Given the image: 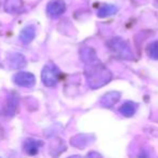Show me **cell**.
Listing matches in <instances>:
<instances>
[{"instance_id": "1", "label": "cell", "mask_w": 158, "mask_h": 158, "mask_svg": "<svg viewBox=\"0 0 158 158\" xmlns=\"http://www.w3.org/2000/svg\"><path fill=\"white\" fill-rule=\"evenodd\" d=\"M80 59L85 64V76L91 89H99L112 80L113 75L98 57L95 51L88 46L80 48Z\"/></svg>"}, {"instance_id": "4", "label": "cell", "mask_w": 158, "mask_h": 158, "mask_svg": "<svg viewBox=\"0 0 158 158\" xmlns=\"http://www.w3.org/2000/svg\"><path fill=\"white\" fill-rule=\"evenodd\" d=\"M13 80L18 86L24 88H31L36 82L35 76L28 72H19L18 74L14 75Z\"/></svg>"}, {"instance_id": "15", "label": "cell", "mask_w": 158, "mask_h": 158, "mask_svg": "<svg viewBox=\"0 0 158 158\" xmlns=\"http://www.w3.org/2000/svg\"><path fill=\"white\" fill-rule=\"evenodd\" d=\"M8 112H9L10 116H12V115L14 114V112H15L16 110V105H18V99H14L13 97L11 98V99L9 100V103H8Z\"/></svg>"}, {"instance_id": "9", "label": "cell", "mask_w": 158, "mask_h": 158, "mask_svg": "<svg viewBox=\"0 0 158 158\" xmlns=\"http://www.w3.org/2000/svg\"><path fill=\"white\" fill-rule=\"evenodd\" d=\"M36 36V29L33 25H28V26L24 27L20 33V40L25 44H31L34 40Z\"/></svg>"}, {"instance_id": "10", "label": "cell", "mask_w": 158, "mask_h": 158, "mask_svg": "<svg viewBox=\"0 0 158 158\" xmlns=\"http://www.w3.org/2000/svg\"><path fill=\"white\" fill-rule=\"evenodd\" d=\"M92 136L89 135V134H78V135L74 136L70 140V143H72L73 146L78 147V148H84L86 147L88 144H90L92 141H91Z\"/></svg>"}, {"instance_id": "5", "label": "cell", "mask_w": 158, "mask_h": 158, "mask_svg": "<svg viewBox=\"0 0 158 158\" xmlns=\"http://www.w3.org/2000/svg\"><path fill=\"white\" fill-rule=\"evenodd\" d=\"M66 5L64 0H51L47 6V13L51 18H59L65 12Z\"/></svg>"}, {"instance_id": "13", "label": "cell", "mask_w": 158, "mask_h": 158, "mask_svg": "<svg viewBox=\"0 0 158 158\" xmlns=\"http://www.w3.org/2000/svg\"><path fill=\"white\" fill-rule=\"evenodd\" d=\"M118 11L116 6L114 5H104L102 6L101 8L98 11V16L99 18H107V16H110L113 14H115L116 12Z\"/></svg>"}, {"instance_id": "14", "label": "cell", "mask_w": 158, "mask_h": 158, "mask_svg": "<svg viewBox=\"0 0 158 158\" xmlns=\"http://www.w3.org/2000/svg\"><path fill=\"white\" fill-rule=\"evenodd\" d=\"M146 51L149 57H152V59H154V60H158V40L149 44L148 46H147Z\"/></svg>"}, {"instance_id": "6", "label": "cell", "mask_w": 158, "mask_h": 158, "mask_svg": "<svg viewBox=\"0 0 158 158\" xmlns=\"http://www.w3.org/2000/svg\"><path fill=\"white\" fill-rule=\"evenodd\" d=\"M8 65L12 69H20L26 65V59L21 53H11L8 56Z\"/></svg>"}, {"instance_id": "2", "label": "cell", "mask_w": 158, "mask_h": 158, "mask_svg": "<svg viewBox=\"0 0 158 158\" xmlns=\"http://www.w3.org/2000/svg\"><path fill=\"white\" fill-rule=\"evenodd\" d=\"M108 49L115 56L123 60L132 61L134 60V54L130 48L129 44L120 37H113L106 42Z\"/></svg>"}, {"instance_id": "7", "label": "cell", "mask_w": 158, "mask_h": 158, "mask_svg": "<svg viewBox=\"0 0 158 158\" xmlns=\"http://www.w3.org/2000/svg\"><path fill=\"white\" fill-rule=\"evenodd\" d=\"M119 100H120V93L117 92V91H110V92L105 93L102 97L100 103L103 107H112Z\"/></svg>"}, {"instance_id": "11", "label": "cell", "mask_w": 158, "mask_h": 158, "mask_svg": "<svg viewBox=\"0 0 158 158\" xmlns=\"http://www.w3.org/2000/svg\"><path fill=\"white\" fill-rule=\"evenodd\" d=\"M136 108H138V104L134 103V102L128 101L120 106L119 113L126 117H131V116H133L134 113L136 112Z\"/></svg>"}, {"instance_id": "12", "label": "cell", "mask_w": 158, "mask_h": 158, "mask_svg": "<svg viewBox=\"0 0 158 158\" xmlns=\"http://www.w3.org/2000/svg\"><path fill=\"white\" fill-rule=\"evenodd\" d=\"M5 10L10 13H18L22 10V0H5Z\"/></svg>"}, {"instance_id": "8", "label": "cell", "mask_w": 158, "mask_h": 158, "mask_svg": "<svg viewBox=\"0 0 158 158\" xmlns=\"http://www.w3.org/2000/svg\"><path fill=\"white\" fill-rule=\"evenodd\" d=\"M42 145V142L40 140H35V139H27L23 144L24 152L28 155H36L39 152L40 147Z\"/></svg>"}, {"instance_id": "3", "label": "cell", "mask_w": 158, "mask_h": 158, "mask_svg": "<svg viewBox=\"0 0 158 158\" xmlns=\"http://www.w3.org/2000/svg\"><path fill=\"white\" fill-rule=\"evenodd\" d=\"M60 76H61V70L52 62L47 63L41 72L42 82L47 87H54L59 82Z\"/></svg>"}]
</instances>
